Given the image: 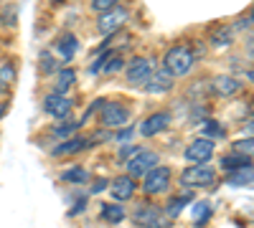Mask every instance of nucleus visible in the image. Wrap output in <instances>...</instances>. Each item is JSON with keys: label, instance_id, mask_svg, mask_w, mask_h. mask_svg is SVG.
Returning <instances> with one entry per match:
<instances>
[{"label": "nucleus", "instance_id": "f257e3e1", "mask_svg": "<svg viewBox=\"0 0 254 228\" xmlns=\"http://www.w3.org/2000/svg\"><path fill=\"white\" fill-rule=\"evenodd\" d=\"M165 71L171 76H186L190 69H193V53H190L186 46H173L165 53Z\"/></svg>", "mask_w": 254, "mask_h": 228}, {"label": "nucleus", "instance_id": "f03ea898", "mask_svg": "<svg viewBox=\"0 0 254 228\" xmlns=\"http://www.w3.org/2000/svg\"><path fill=\"white\" fill-rule=\"evenodd\" d=\"M132 221L142 228H171V223H173V218H168L155 205H140L132 213Z\"/></svg>", "mask_w": 254, "mask_h": 228}, {"label": "nucleus", "instance_id": "7ed1b4c3", "mask_svg": "<svg viewBox=\"0 0 254 228\" xmlns=\"http://www.w3.org/2000/svg\"><path fill=\"white\" fill-rule=\"evenodd\" d=\"M127 18H130V13H127L125 8H120V5H115V8H110V10L102 13L97 28H99V33H104V36H112L115 31H120V28L127 23Z\"/></svg>", "mask_w": 254, "mask_h": 228}, {"label": "nucleus", "instance_id": "20e7f679", "mask_svg": "<svg viewBox=\"0 0 254 228\" xmlns=\"http://www.w3.org/2000/svg\"><path fill=\"white\" fill-rule=\"evenodd\" d=\"M153 168H158V155L147 152V150H140L135 157H130V162H127V170H130L132 180L135 178H145Z\"/></svg>", "mask_w": 254, "mask_h": 228}, {"label": "nucleus", "instance_id": "39448f33", "mask_svg": "<svg viewBox=\"0 0 254 228\" xmlns=\"http://www.w3.org/2000/svg\"><path fill=\"white\" fill-rule=\"evenodd\" d=\"M127 122H130V109L125 104H117V101L102 104V124L104 127H122Z\"/></svg>", "mask_w": 254, "mask_h": 228}, {"label": "nucleus", "instance_id": "423d86ee", "mask_svg": "<svg viewBox=\"0 0 254 228\" xmlns=\"http://www.w3.org/2000/svg\"><path fill=\"white\" fill-rule=\"evenodd\" d=\"M71 107H74V101L66 99L64 94H49L44 99V112L49 117H54V119H66L69 112H71Z\"/></svg>", "mask_w": 254, "mask_h": 228}, {"label": "nucleus", "instance_id": "0eeeda50", "mask_svg": "<svg viewBox=\"0 0 254 228\" xmlns=\"http://www.w3.org/2000/svg\"><path fill=\"white\" fill-rule=\"evenodd\" d=\"M214 178H216V173L211 170V168H206V165H193V168H188V170L181 175L183 185H193V188L211 185V182H214Z\"/></svg>", "mask_w": 254, "mask_h": 228}, {"label": "nucleus", "instance_id": "6e6552de", "mask_svg": "<svg viewBox=\"0 0 254 228\" xmlns=\"http://www.w3.org/2000/svg\"><path fill=\"white\" fill-rule=\"evenodd\" d=\"M142 89H145L147 94H165V91L173 89V76L168 74L165 69H158V71L153 69V74L145 79Z\"/></svg>", "mask_w": 254, "mask_h": 228}, {"label": "nucleus", "instance_id": "1a4fd4ad", "mask_svg": "<svg viewBox=\"0 0 254 228\" xmlns=\"http://www.w3.org/2000/svg\"><path fill=\"white\" fill-rule=\"evenodd\" d=\"M211 157H214V142L211 139H196L193 144H188L186 150V160L193 165H206Z\"/></svg>", "mask_w": 254, "mask_h": 228}, {"label": "nucleus", "instance_id": "9d476101", "mask_svg": "<svg viewBox=\"0 0 254 228\" xmlns=\"http://www.w3.org/2000/svg\"><path fill=\"white\" fill-rule=\"evenodd\" d=\"M168 182H171V170L168 168H153L150 173L145 175V193H150V195H155V193H163L165 188H168Z\"/></svg>", "mask_w": 254, "mask_h": 228}, {"label": "nucleus", "instance_id": "9b49d317", "mask_svg": "<svg viewBox=\"0 0 254 228\" xmlns=\"http://www.w3.org/2000/svg\"><path fill=\"white\" fill-rule=\"evenodd\" d=\"M153 74V64L147 58H135L130 66H127V81L135 87H142L145 84V79Z\"/></svg>", "mask_w": 254, "mask_h": 228}, {"label": "nucleus", "instance_id": "f8f14e48", "mask_svg": "<svg viewBox=\"0 0 254 228\" xmlns=\"http://www.w3.org/2000/svg\"><path fill=\"white\" fill-rule=\"evenodd\" d=\"M211 91H214L216 96H234V94L242 91V81L234 79V76L221 74V76H216L214 81H211Z\"/></svg>", "mask_w": 254, "mask_h": 228}, {"label": "nucleus", "instance_id": "ddd939ff", "mask_svg": "<svg viewBox=\"0 0 254 228\" xmlns=\"http://www.w3.org/2000/svg\"><path fill=\"white\" fill-rule=\"evenodd\" d=\"M110 190H112V198H115V200L125 203V200H130V198L135 195V180H132L130 175H120V178L112 180Z\"/></svg>", "mask_w": 254, "mask_h": 228}, {"label": "nucleus", "instance_id": "4468645a", "mask_svg": "<svg viewBox=\"0 0 254 228\" xmlns=\"http://www.w3.org/2000/svg\"><path fill=\"white\" fill-rule=\"evenodd\" d=\"M168 124H171V114H165V112H158L153 117H147L142 124H140V135L142 137H153L158 132H163Z\"/></svg>", "mask_w": 254, "mask_h": 228}, {"label": "nucleus", "instance_id": "2eb2a0df", "mask_svg": "<svg viewBox=\"0 0 254 228\" xmlns=\"http://www.w3.org/2000/svg\"><path fill=\"white\" fill-rule=\"evenodd\" d=\"M76 48H79V41H76L74 33H64V36L59 38V44H56V53H59L64 61H71L74 53H76Z\"/></svg>", "mask_w": 254, "mask_h": 228}, {"label": "nucleus", "instance_id": "dca6fc26", "mask_svg": "<svg viewBox=\"0 0 254 228\" xmlns=\"http://www.w3.org/2000/svg\"><path fill=\"white\" fill-rule=\"evenodd\" d=\"M92 144H94V139H92V137H89V139H81V137H76V139H69V142L59 144V147L54 150V157L74 155V152H79V150H84V147H92Z\"/></svg>", "mask_w": 254, "mask_h": 228}, {"label": "nucleus", "instance_id": "f3484780", "mask_svg": "<svg viewBox=\"0 0 254 228\" xmlns=\"http://www.w3.org/2000/svg\"><path fill=\"white\" fill-rule=\"evenodd\" d=\"M229 185H234V188H244V185H254V168H242V170H231V175L226 178Z\"/></svg>", "mask_w": 254, "mask_h": 228}, {"label": "nucleus", "instance_id": "a211bd4d", "mask_svg": "<svg viewBox=\"0 0 254 228\" xmlns=\"http://www.w3.org/2000/svg\"><path fill=\"white\" fill-rule=\"evenodd\" d=\"M13 81H15V66L10 64V61H5V64H0V91H10L13 87Z\"/></svg>", "mask_w": 254, "mask_h": 228}, {"label": "nucleus", "instance_id": "6ab92c4d", "mask_svg": "<svg viewBox=\"0 0 254 228\" xmlns=\"http://www.w3.org/2000/svg\"><path fill=\"white\" fill-rule=\"evenodd\" d=\"M74 81H76L74 69H64V71H59V76H56V94H64L66 89H71Z\"/></svg>", "mask_w": 254, "mask_h": 228}, {"label": "nucleus", "instance_id": "aec40b11", "mask_svg": "<svg viewBox=\"0 0 254 228\" xmlns=\"http://www.w3.org/2000/svg\"><path fill=\"white\" fill-rule=\"evenodd\" d=\"M221 168L224 170H242V168H249V157L247 155H226L221 160Z\"/></svg>", "mask_w": 254, "mask_h": 228}, {"label": "nucleus", "instance_id": "412c9836", "mask_svg": "<svg viewBox=\"0 0 254 228\" xmlns=\"http://www.w3.org/2000/svg\"><path fill=\"white\" fill-rule=\"evenodd\" d=\"M211 216V205L208 203H193V208H190V218H193V223L203 226Z\"/></svg>", "mask_w": 254, "mask_h": 228}, {"label": "nucleus", "instance_id": "4be33fe9", "mask_svg": "<svg viewBox=\"0 0 254 228\" xmlns=\"http://www.w3.org/2000/svg\"><path fill=\"white\" fill-rule=\"evenodd\" d=\"M125 211L120 208V205H102V218L107 221V223H120V221H125Z\"/></svg>", "mask_w": 254, "mask_h": 228}, {"label": "nucleus", "instance_id": "5701e85b", "mask_svg": "<svg viewBox=\"0 0 254 228\" xmlns=\"http://www.w3.org/2000/svg\"><path fill=\"white\" fill-rule=\"evenodd\" d=\"M61 180L64 182H87L89 175H87V170H84V168H69V170L61 173Z\"/></svg>", "mask_w": 254, "mask_h": 228}, {"label": "nucleus", "instance_id": "b1692460", "mask_svg": "<svg viewBox=\"0 0 254 228\" xmlns=\"http://www.w3.org/2000/svg\"><path fill=\"white\" fill-rule=\"evenodd\" d=\"M234 152H239V155H247V157H254V137L237 139V142H234Z\"/></svg>", "mask_w": 254, "mask_h": 228}, {"label": "nucleus", "instance_id": "393cba45", "mask_svg": "<svg viewBox=\"0 0 254 228\" xmlns=\"http://www.w3.org/2000/svg\"><path fill=\"white\" fill-rule=\"evenodd\" d=\"M188 200H190L188 195H181V198L171 200V203H168V211H165V216H168V218H176V216L181 213V208H183V205H186Z\"/></svg>", "mask_w": 254, "mask_h": 228}, {"label": "nucleus", "instance_id": "a878e982", "mask_svg": "<svg viewBox=\"0 0 254 228\" xmlns=\"http://www.w3.org/2000/svg\"><path fill=\"white\" fill-rule=\"evenodd\" d=\"M201 132L203 135H208V137H221L224 135V127L219 122H214V119H208V122H203V127H201Z\"/></svg>", "mask_w": 254, "mask_h": 228}, {"label": "nucleus", "instance_id": "bb28decb", "mask_svg": "<svg viewBox=\"0 0 254 228\" xmlns=\"http://www.w3.org/2000/svg\"><path fill=\"white\" fill-rule=\"evenodd\" d=\"M54 69H56V61H54V56H49V53H41V74L49 76Z\"/></svg>", "mask_w": 254, "mask_h": 228}, {"label": "nucleus", "instance_id": "cd10ccee", "mask_svg": "<svg viewBox=\"0 0 254 228\" xmlns=\"http://www.w3.org/2000/svg\"><path fill=\"white\" fill-rule=\"evenodd\" d=\"M79 127V122L74 124V122H64V124H59V127L54 130V135L56 137H69V135H74V130Z\"/></svg>", "mask_w": 254, "mask_h": 228}, {"label": "nucleus", "instance_id": "c85d7f7f", "mask_svg": "<svg viewBox=\"0 0 254 228\" xmlns=\"http://www.w3.org/2000/svg\"><path fill=\"white\" fill-rule=\"evenodd\" d=\"M15 13H18V8H15V5H10V8H5V10H3V18H0V20H3V26H15V18H18Z\"/></svg>", "mask_w": 254, "mask_h": 228}, {"label": "nucleus", "instance_id": "c756f323", "mask_svg": "<svg viewBox=\"0 0 254 228\" xmlns=\"http://www.w3.org/2000/svg\"><path fill=\"white\" fill-rule=\"evenodd\" d=\"M117 3H120V0H92V8H94V10H99V13H104V10L115 8Z\"/></svg>", "mask_w": 254, "mask_h": 228}, {"label": "nucleus", "instance_id": "7c9ffc66", "mask_svg": "<svg viewBox=\"0 0 254 228\" xmlns=\"http://www.w3.org/2000/svg\"><path fill=\"white\" fill-rule=\"evenodd\" d=\"M120 69H122V58H120V56L104 61V74H115V71H120Z\"/></svg>", "mask_w": 254, "mask_h": 228}, {"label": "nucleus", "instance_id": "2f4dec72", "mask_svg": "<svg viewBox=\"0 0 254 228\" xmlns=\"http://www.w3.org/2000/svg\"><path fill=\"white\" fill-rule=\"evenodd\" d=\"M104 61H107V53H99L94 64H89V74H97V71H99V69L104 66Z\"/></svg>", "mask_w": 254, "mask_h": 228}, {"label": "nucleus", "instance_id": "473e14b6", "mask_svg": "<svg viewBox=\"0 0 254 228\" xmlns=\"http://www.w3.org/2000/svg\"><path fill=\"white\" fill-rule=\"evenodd\" d=\"M137 152H140L137 147H122V152H120V157H117V160H120V162H122V160H130V155L135 157Z\"/></svg>", "mask_w": 254, "mask_h": 228}, {"label": "nucleus", "instance_id": "72a5a7b5", "mask_svg": "<svg viewBox=\"0 0 254 228\" xmlns=\"http://www.w3.org/2000/svg\"><path fill=\"white\" fill-rule=\"evenodd\" d=\"M104 185H107V182H104V180H97V182H94V188H92V193H99V190L104 188Z\"/></svg>", "mask_w": 254, "mask_h": 228}, {"label": "nucleus", "instance_id": "f704fd0d", "mask_svg": "<svg viewBox=\"0 0 254 228\" xmlns=\"http://www.w3.org/2000/svg\"><path fill=\"white\" fill-rule=\"evenodd\" d=\"M130 135H132V130H125V132H120L117 137H120V139H130Z\"/></svg>", "mask_w": 254, "mask_h": 228}, {"label": "nucleus", "instance_id": "c9c22d12", "mask_svg": "<svg viewBox=\"0 0 254 228\" xmlns=\"http://www.w3.org/2000/svg\"><path fill=\"white\" fill-rule=\"evenodd\" d=\"M3 112H5V104H0V117H3Z\"/></svg>", "mask_w": 254, "mask_h": 228}, {"label": "nucleus", "instance_id": "e433bc0d", "mask_svg": "<svg viewBox=\"0 0 254 228\" xmlns=\"http://www.w3.org/2000/svg\"><path fill=\"white\" fill-rule=\"evenodd\" d=\"M249 79H252V81H254V71H252V74H249Z\"/></svg>", "mask_w": 254, "mask_h": 228}, {"label": "nucleus", "instance_id": "4c0bfd02", "mask_svg": "<svg viewBox=\"0 0 254 228\" xmlns=\"http://www.w3.org/2000/svg\"><path fill=\"white\" fill-rule=\"evenodd\" d=\"M54 3H56V0H54Z\"/></svg>", "mask_w": 254, "mask_h": 228}]
</instances>
